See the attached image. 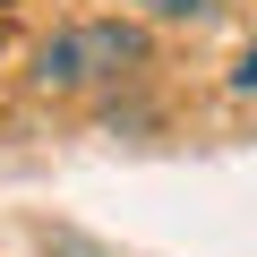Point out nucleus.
<instances>
[{
	"label": "nucleus",
	"instance_id": "obj_2",
	"mask_svg": "<svg viewBox=\"0 0 257 257\" xmlns=\"http://www.w3.org/2000/svg\"><path fill=\"white\" fill-rule=\"evenodd\" d=\"M138 9H146L155 26H206V18L223 9V0H138Z\"/></svg>",
	"mask_w": 257,
	"mask_h": 257
},
{
	"label": "nucleus",
	"instance_id": "obj_1",
	"mask_svg": "<svg viewBox=\"0 0 257 257\" xmlns=\"http://www.w3.org/2000/svg\"><path fill=\"white\" fill-rule=\"evenodd\" d=\"M146 60H155L146 26H128V18H77V26H60L35 52V94H103V86H128Z\"/></svg>",
	"mask_w": 257,
	"mask_h": 257
},
{
	"label": "nucleus",
	"instance_id": "obj_3",
	"mask_svg": "<svg viewBox=\"0 0 257 257\" xmlns=\"http://www.w3.org/2000/svg\"><path fill=\"white\" fill-rule=\"evenodd\" d=\"M231 86H240V94H257V43L240 52V69H231Z\"/></svg>",
	"mask_w": 257,
	"mask_h": 257
}]
</instances>
